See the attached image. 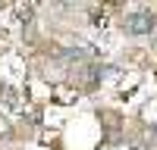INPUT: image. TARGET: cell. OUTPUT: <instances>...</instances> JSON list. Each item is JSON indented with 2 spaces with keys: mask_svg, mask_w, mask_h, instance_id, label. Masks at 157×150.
<instances>
[{
  "mask_svg": "<svg viewBox=\"0 0 157 150\" xmlns=\"http://www.w3.org/2000/svg\"><path fill=\"white\" fill-rule=\"evenodd\" d=\"M157 25V16L151 9H138V12H129L126 16V31L129 34H151Z\"/></svg>",
  "mask_w": 157,
  "mask_h": 150,
  "instance_id": "cell-1",
  "label": "cell"
},
{
  "mask_svg": "<svg viewBox=\"0 0 157 150\" xmlns=\"http://www.w3.org/2000/svg\"><path fill=\"white\" fill-rule=\"evenodd\" d=\"M132 150H151V144H145V141H135V144H132Z\"/></svg>",
  "mask_w": 157,
  "mask_h": 150,
  "instance_id": "cell-2",
  "label": "cell"
}]
</instances>
